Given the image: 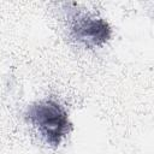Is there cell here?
<instances>
[{"mask_svg":"<svg viewBox=\"0 0 154 154\" xmlns=\"http://www.w3.org/2000/svg\"><path fill=\"white\" fill-rule=\"evenodd\" d=\"M25 119L51 147H59L72 129L67 112L53 99H43L30 105Z\"/></svg>","mask_w":154,"mask_h":154,"instance_id":"cell-1","label":"cell"},{"mask_svg":"<svg viewBox=\"0 0 154 154\" xmlns=\"http://www.w3.org/2000/svg\"><path fill=\"white\" fill-rule=\"evenodd\" d=\"M73 10L67 17V30L73 41L85 48L102 47L109 41L112 28L106 19Z\"/></svg>","mask_w":154,"mask_h":154,"instance_id":"cell-2","label":"cell"}]
</instances>
